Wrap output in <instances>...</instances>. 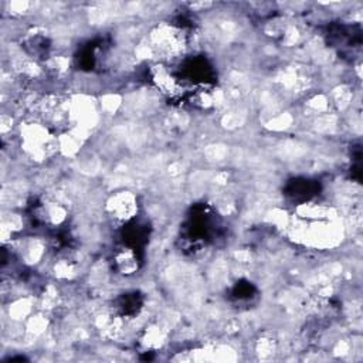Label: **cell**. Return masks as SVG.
<instances>
[{
    "instance_id": "6da1fadb",
    "label": "cell",
    "mask_w": 363,
    "mask_h": 363,
    "mask_svg": "<svg viewBox=\"0 0 363 363\" xmlns=\"http://www.w3.org/2000/svg\"><path fill=\"white\" fill-rule=\"evenodd\" d=\"M105 208L115 223L123 224L133 220L138 214V199L132 191H116L106 200Z\"/></svg>"
},
{
    "instance_id": "7a4b0ae2",
    "label": "cell",
    "mask_w": 363,
    "mask_h": 363,
    "mask_svg": "<svg viewBox=\"0 0 363 363\" xmlns=\"http://www.w3.org/2000/svg\"><path fill=\"white\" fill-rule=\"evenodd\" d=\"M115 265L118 271L123 275H132L138 269V259L133 251L123 250L116 254L115 257Z\"/></svg>"
}]
</instances>
